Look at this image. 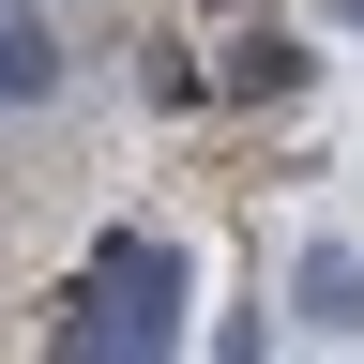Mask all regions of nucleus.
Masks as SVG:
<instances>
[{
	"label": "nucleus",
	"mask_w": 364,
	"mask_h": 364,
	"mask_svg": "<svg viewBox=\"0 0 364 364\" xmlns=\"http://www.w3.org/2000/svg\"><path fill=\"white\" fill-rule=\"evenodd\" d=\"M61 349H76V364H107V349H182V243L107 228V243H91V289L61 304Z\"/></svg>",
	"instance_id": "1"
},
{
	"label": "nucleus",
	"mask_w": 364,
	"mask_h": 364,
	"mask_svg": "<svg viewBox=\"0 0 364 364\" xmlns=\"http://www.w3.org/2000/svg\"><path fill=\"white\" fill-rule=\"evenodd\" d=\"M289 304L318 318V334H364V258H349V243H304V273H289Z\"/></svg>",
	"instance_id": "2"
},
{
	"label": "nucleus",
	"mask_w": 364,
	"mask_h": 364,
	"mask_svg": "<svg viewBox=\"0 0 364 364\" xmlns=\"http://www.w3.org/2000/svg\"><path fill=\"white\" fill-rule=\"evenodd\" d=\"M304 76H318V61H304L289 31H243V46L213 61V91H243V107H273V91H304Z\"/></svg>",
	"instance_id": "3"
},
{
	"label": "nucleus",
	"mask_w": 364,
	"mask_h": 364,
	"mask_svg": "<svg viewBox=\"0 0 364 364\" xmlns=\"http://www.w3.org/2000/svg\"><path fill=\"white\" fill-rule=\"evenodd\" d=\"M46 76H61V46H46V31L16 16V31H0V107H31V91H46Z\"/></svg>",
	"instance_id": "4"
},
{
	"label": "nucleus",
	"mask_w": 364,
	"mask_h": 364,
	"mask_svg": "<svg viewBox=\"0 0 364 364\" xmlns=\"http://www.w3.org/2000/svg\"><path fill=\"white\" fill-rule=\"evenodd\" d=\"M349 16H364V0H349Z\"/></svg>",
	"instance_id": "5"
},
{
	"label": "nucleus",
	"mask_w": 364,
	"mask_h": 364,
	"mask_svg": "<svg viewBox=\"0 0 364 364\" xmlns=\"http://www.w3.org/2000/svg\"><path fill=\"white\" fill-rule=\"evenodd\" d=\"M213 16H228V0H213Z\"/></svg>",
	"instance_id": "6"
}]
</instances>
